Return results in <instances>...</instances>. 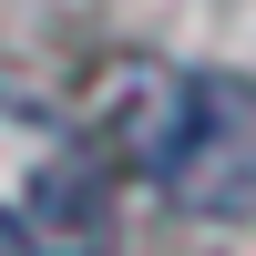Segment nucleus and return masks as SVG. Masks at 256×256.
Here are the masks:
<instances>
[{
	"label": "nucleus",
	"instance_id": "1",
	"mask_svg": "<svg viewBox=\"0 0 256 256\" xmlns=\"http://www.w3.org/2000/svg\"><path fill=\"white\" fill-rule=\"evenodd\" d=\"M82 134L113 174L154 184L184 216L256 205V92L226 72H184L164 52H113L82 82Z\"/></svg>",
	"mask_w": 256,
	"mask_h": 256
},
{
	"label": "nucleus",
	"instance_id": "2",
	"mask_svg": "<svg viewBox=\"0 0 256 256\" xmlns=\"http://www.w3.org/2000/svg\"><path fill=\"white\" fill-rule=\"evenodd\" d=\"M0 246L10 256H113L123 246L113 164L92 154V134L10 82H0Z\"/></svg>",
	"mask_w": 256,
	"mask_h": 256
}]
</instances>
